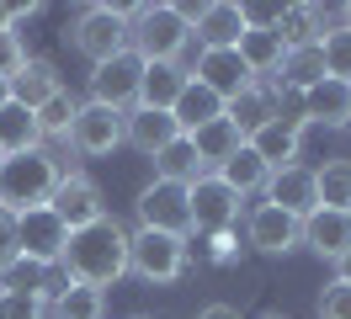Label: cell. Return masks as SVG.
Here are the masks:
<instances>
[{
    "mask_svg": "<svg viewBox=\"0 0 351 319\" xmlns=\"http://www.w3.org/2000/svg\"><path fill=\"white\" fill-rule=\"evenodd\" d=\"M186 255H192V245H186L181 234H160V229L128 234V272L138 276V282H149V287L176 282V276L186 272Z\"/></svg>",
    "mask_w": 351,
    "mask_h": 319,
    "instance_id": "277c9868",
    "label": "cell"
},
{
    "mask_svg": "<svg viewBox=\"0 0 351 319\" xmlns=\"http://www.w3.org/2000/svg\"><path fill=\"white\" fill-rule=\"evenodd\" d=\"M234 54H240L245 69L261 80V75H277V64H282L287 48H282V38L271 32V21H250V27H245V38L234 43Z\"/></svg>",
    "mask_w": 351,
    "mask_h": 319,
    "instance_id": "44dd1931",
    "label": "cell"
},
{
    "mask_svg": "<svg viewBox=\"0 0 351 319\" xmlns=\"http://www.w3.org/2000/svg\"><path fill=\"white\" fill-rule=\"evenodd\" d=\"M32 117H38V128H43V149H48V139L69 144V128H75V117H80V102H75L69 91H59V96H48Z\"/></svg>",
    "mask_w": 351,
    "mask_h": 319,
    "instance_id": "1f68e13d",
    "label": "cell"
},
{
    "mask_svg": "<svg viewBox=\"0 0 351 319\" xmlns=\"http://www.w3.org/2000/svg\"><path fill=\"white\" fill-rule=\"evenodd\" d=\"M304 112H277L271 123H261L245 144L261 154L271 170H282V165H298V149H304Z\"/></svg>",
    "mask_w": 351,
    "mask_h": 319,
    "instance_id": "7c38bea8",
    "label": "cell"
},
{
    "mask_svg": "<svg viewBox=\"0 0 351 319\" xmlns=\"http://www.w3.org/2000/svg\"><path fill=\"white\" fill-rule=\"evenodd\" d=\"M186 21H192V43L197 48H234L250 27V11L245 5H229V0H213V5H186Z\"/></svg>",
    "mask_w": 351,
    "mask_h": 319,
    "instance_id": "30bf717a",
    "label": "cell"
},
{
    "mask_svg": "<svg viewBox=\"0 0 351 319\" xmlns=\"http://www.w3.org/2000/svg\"><path fill=\"white\" fill-rule=\"evenodd\" d=\"M186 191H192V229L197 234H229L240 224V197L223 187L219 176H202Z\"/></svg>",
    "mask_w": 351,
    "mask_h": 319,
    "instance_id": "9c48e42d",
    "label": "cell"
},
{
    "mask_svg": "<svg viewBox=\"0 0 351 319\" xmlns=\"http://www.w3.org/2000/svg\"><path fill=\"white\" fill-rule=\"evenodd\" d=\"M133 319H144V314H133Z\"/></svg>",
    "mask_w": 351,
    "mask_h": 319,
    "instance_id": "ee69618b",
    "label": "cell"
},
{
    "mask_svg": "<svg viewBox=\"0 0 351 319\" xmlns=\"http://www.w3.org/2000/svg\"><path fill=\"white\" fill-rule=\"evenodd\" d=\"M128 48L144 64H181L186 69V54L197 48L186 5H133L128 11Z\"/></svg>",
    "mask_w": 351,
    "mask_h": 319,
    "instance_id": "7a4b0ae2",
    "label": "cell"
},
{
    "mask_svg": "<svg viewBox=\"0 0 351 319\" xmlns=\"http://www.w3.org/2000/svg\"><path fill=\"white\" fill-rule=\"evenodd\" d=\"M171 117H176V128H181V133H197V128H208V123H219V117H223V102L208 91V85L186 80V91H181V96H176V106H171Z\"/></svg>",
    "mask_w": 351,
    "mask_h": 319,
    "instance_id": "4316f807",
    "label": "cell"
},
{
    "mask_svg": "<svg viewBox=\"0 0 351 319\" xmlns=\"http://www.w3.org/2000/svg\"><path fill=\"white\" fill-rule=\"evenodd\" d=\"M319 54H325V75L330 80L351 85V27H335L319 38Z\"/></svg>",
    "mask_w": 351,
    "mask_h": 319,
    "instance_id": "836d02e7",
    "label": "cell"
},
{
    "mask_svg": "<svg viewBox=\"0 0 351 319\" xmlns=\"http://www.w3.org/2000/svg\"><path fill=\"white\" fill-rule=\"evenodd\" d=\"M346 133H351V112H346Z\"/></svg>",
    "mask_w": 351,
    "mask_h": 319,
    "instance_id": "b9f144b4",
    "label": "cell"
},
{
    "mask_svg": "<svg viewBox=\"0 0 351 319\" xmlns=\"http://www.w3.org/2000/svg\"><path fill=\"white\" fill-rule=\"evenodd\" d=\"M192 69L181 64H144V80H138V106H154V112H171L176 96L186 91Z\"/></svg>",
    "mask_w": 351,
    "mask_h": 319,
    "instance_id": "603a6c76",
    "label": "cell"
},
{
    "mask_svg": "<svg viewBox=\"0 0 351 319\" xmlns=\"http://www.w3.org/2000/svg\"><path fill=\"white\" fill-rule=\"evenodd\" d=\"M304 245L325 261H341L351 250V213H330V208H314L304 218Z\"/></svg>",
    "mask_w": 351,
    "mask_h": 319,
    "instance_id": "d6986e66",
    "label": "cell"
},
{
    "mask_svg": "<svg viewBox=\"0 0 351 319\" xmlns=\"http://www.w3.org/2000/svg\"><path fill=\"white\" fill-rule=\"evenodd\" d=\"M335 282H346V287H351V250L335 261Z\"/></svg>",
    "mask_w": 351,
    "mask_h": 319,
    "instance_id": "ab89813d",
    "label": "cell"
},
{
    "mask_svg": "<svg viewBox=\"0 0 351 319\" xmlns=\"http://www.w3.org/2000/svg\"><path fill=\"white\" fill-rule=\"evenodd\" d=\"M48 303H38V298L27 293H0V319H43Z\"/></svg>",
    "mask_w": 351,
    "mask_h": 319,
    "instance_id": "e575fe53",
    "label": "cell"
},
{
    "mask_svg": "<svg viewBox=\"0 0 351 319\" xmlns=\"http://www.w3.org/2000/svg\"><path fill=\"white\" fill-rule=\"evenodd\" d=\"M16 255H22V245H16V218L0 208V272H5V266H11Z\"/></svg>",
    "mask_w": 351,
    "mask_h": 319,
    "instance_id": "74e56055",
    "label": "cell"
},
{
    "mask_svg": "<svg viewBox=\"0 0 351 319\" xmlns=\"http://www.w3.org/2000/svg\"><path fill=\"white\" fill-rule=\"evenodd\" d=\"M245 234H250V245L261 255H287L293 245H304V218L261 202V208H250V218H245Z\"/></svg>",
    "mask_w": 351,
    "mask_h": 319,
    "instance_id": "5bb4252c",
    "label": "cell"
},
{
    "mask_svg": "<svg viewBox=\"0 0 351 319\" xmlns=\"http://www.w3.org/2000/svg\"><path fill=\"white\" fill-rule=\"evenodd\" d=\"M304 123H319V128H346V112H351V85L341 80H319L314 91H304Z\"/></svg>",
    "mask_w": 351,
    "mask_h": 319,
    "instance_id": "7402d4cb",
    "label": "cell"
},
{
    "mask_svg": "<svg viewBox=\"0 0 351 319\" xmlns=\"http://www.w3.org/2000/svg\"><path fill=\"white\" fill-rule=\"evenodd\" d=\"M271 32L282 38V48H304V43H319V11L314 5H282L277 16H271Z\"/></svg>",
    "mask_w": 351,
    "mask_h": 319,
    "instance_id": "4dcf8cb0",
    "label": "cell"
},
{
    "mask_svg": "<svg viewBox=\"0 0 351 319\" xmlns=\"http://www.w3.org/2000/svg\"><path fill=\"white\" fill-rule=\"evenodd\" d=\"M138 229H160V234H192V191L176 187V181H154V187L138 191Z\"/></svg>",
    "mask_w": 351,
    "mask_h": 319,
    "instance_id": "8992f818",
    "label": "cell"
},
{
    "mask_svg": "<svg viewBox=\"0 0 351 319\" xmlns=\"http://www.w3.org/2000/svg\"><path fill=\"white\" fill-rule=\"evenodd\" d=\"M197 319H245V314H240V309H229V303H208Z\"/></svg>",
    "mask_w": 351,
    "mask_h": 319,
    "instance_id": "f35d334b",
    "label": "cell"
},
{
    "mask_svg": "<svg viewBox=\"0 0 351 319\" xmlns=\"http://www.w3.org/2000/svg\"><path fill=\"white\" fill-rule=\"evenodd\" d=\"M181 139H192V149H197V160H202V170H208V165L219 170L223 160H234V154H240V144H245V133L229 123V117H219V123L197 128V133H181Z\"/></svg>",
    "mask_w": 351,
    "mask_h": 319,
    "instance_id": "484cf974",
    "label": "cell"
},
{
    "mask_svg": "<svg viewBox=\"0 0 351 319\" xmlns=\"http://www.w3.org/2000/svg\"><path fill=\"white\" fill-rule=\"evenodd\" d=\"M64 272L75 276V282L107 293L112 282L128 276V229H123L112 213L96 218V224H86V229H75L69 245H64Z\"/></svg>",
    "mask_w": 351,
    "mask_h": 319,
    "instance_id": "6da1fadb",
    "label": "cell"
},
{
    "mask_svg": "<svg viewBox=\"0 0 351 319\" xmlns=\"http://www.w3.org/2000/svg\"><path fill=\"white\" fill-rule=\"evenodd\" d=\"M117 144H123V112L86 102L80 117H75V128H69V149L86 154V160H101V154H112Z\"/></svg>",
    "mask_w": 351,
    "mask_h": 319,
    "instance_id": "4fadbf2b",
    "label": "cell"
},
{
    "mask_svg": "<svg viewBox=\"0 0 351 319\" xmlns=\"http://www.w3.org/2000/svg\"><path fill=\"white\" fill-rule=\"evenodd\" d=\"M48 208L59 213V224L75 234V229H86V224H96V218H107V197H101V187L90 181L86 170H64L53 197H48Z\"/></svg>",
    "mask_w": 351,
    "mask_h": 319,
    "instance_id": "ba28073f",
    "label": "cell"
},
{
    "mask_svg": "<svg viewBox=\"0 0 351 319\" xmlns=\"http://www.w3.org/2000/svg\"><path fill=\"white\" fill-rule=\"evenodd\" d=\"M59 154L53 149H32V154H11V160H0V208L11 213H27V208H48V197L59 187Z\"/></svg>",
    "mask_w": 351,
    "mask_h": 319,
    "instance_id": "3957f363",
    "label": "cell"
},
{
    "mask_svg": "<svg viewBox=\"0 0 351 319\" xmlns=\"http://www.w3.org/2000/svg\"><path fill=\"white\" fill-rule=\"evenodd\" d=\"M22 64H27L22 32H0V80H11V75H16Z\"/></svg>",
    "mask_w": 351,
    "mask_h": 319,
    "instance_id": "8d00e7d4",
    "label": "cell"
},
{
    "mask_svg": "<svg viewBox=\"0 0 351 319\" xmlns=\"http://www.w3.org/2000/svg\"><path fill=\"white\" fill-rule=\"evenodd\" d=\"M154 170H160V181H176V187H192V181H202L208 170H202L197 149H192V139H176V144H165L160 154H154Z\"/></svg>",
    "mask_w": 351,
    "mask_h": 319,
    "instance_id": "f1b7e54d",
    "label": "cell"
},
{
    "mask_svg": "<svg viewBox=\"0 0 351 319\" xmlns=\"http://www.w3.org/2000/svg\"><path fill=\"white\" fill-rule=\"evenodd\" d=\"M192 80L208 85L219 102H234L245 85H256V75L245 69V59L234 54V48H202V54H197V69H192Z\"/></svg>",
    "mask_w": 351,
    "mask_h": 319,
    "instance_id": "9a60e30c",
    "label": "cell"
},
{
    "mask_svg": "<svg viewBox=\"0 0 351 319\" xmlns=\"http://www.w3.org/2000/svg\"><path fill=\"white\" fill-rule=\"evenodd\" d=\"M319 319H351V287L346 282H330L319 293Z\"/></svg>",
    "mask_w": 351,
    "mask_h": 319,
    "instance_id": "d590c367",
    "label": "cell"
},
{
    "mask_svg": "<svg viewBox=\"0 0 351 319\" xmlns=\"http://www.w3.org/2000/svg\"><path fill=\"white\" fill-rule=\"evenodd\" d=\"M181 139V128H176L171 112H154V106H133V112H123V144H133L138 154H160L165 144H176Z\"/></svg>",
    "mask_w": 351,
    "mask_h": 319,
    "instance_id": "e0dca14e",
    "label": "cell"
},
{
    "mask_svg": "<svg viewBox=\"0 0 351 319\" xmlns=\"http://www.w3.org/2000/svg\"><path fill=\"white\" fill-rule=\"evenodd\" d=\"M277 80H282V91H293V96L314 91V85L325 80V54H319V43L287 48V54H282V64H277Z\"/></svg>",
    "mask_w": 351,
    "mask_h": 319,
    "instance_id": "d4e9b609",
    "label": "cell"
},
{
    "mask_svg": "<svg viewBox=\"0 0 351 319\" xmlns=\"http://www.w3.org/2000/svg\"><path fill=\"white\" fill-rule=\"evenodd\" d=\"M5 102H11V91H5V80H0V106H5Z\"/></svg>",
    "mask_w": 351,
    "mask_h": 319,
    "instance_id": "60d3db41",
    "label": "cell"
},
{
    "mask_svg": "<svg viewBox=\"0 0 351 319\" xmlns=\"http://www.w3.org/2000/svg\"><path fill=\"white\" fill-rule=\"evenodd\" d=\"M314 197L330 213H351V160H325L314 170Z\"/></svg>",
    "mask_w": 351,
    "mask_h": 319,
    "instance_id": "f546056e",
    "label": "cell"
},
{
    "mask_svg": "<svg viewBox=\"0 0 351 319\" xmlns=\"http://www.w3.org/2000/svg\"><path fill=\"white\" fill-rule=\"evenodd\" d=\"M69 43L90 64H107L112 54H128V11L123 5H80V16L69 27Z\"/></svg>",
    "mask_w": 351,
    "mask_h": 319,
    "instance_id": "5b68a950",
    "label": "cell"
},
{
    "mask_svg": "<svg viewBox=\"0 0 351 319\" xmlns=\"http://www.w3.org/2000/svg\"><path fill=\"white\" fill-rule=\"evenodd\" d=\"M277 112H282V102H277V91H271V85H261V80H256V85H245L234 102H223V117L240 128L245 139H250V133H256L261 123H271Z\"/></svg>",
    "mask_w": 351,
    "mask_h": 319,
    "instance_id": "ffe728a7",
    "label": "cell"
},
{
    "mask_svg": "<svg viewBox=\"0 0 351 319\" xmlns=\"http://www.w3.org/2000/svg\"><path fill=\"white\" fill-rule=\"evenodd\" d=\"M53 319H107V293L86 287V282H69L64 298L53 303Z\"/></svg>",
    "mask_w": 351,
    "mask_h": 319,
    "instance_id": "d6a6232c",
    "label": "cell"
},
{
    "mask_svg": "<svg viewBox=\"0 0 351 319\" xmlns=\"http://www.w3.org/2000/svg\"><path fill=\"white\" fill-rule=\"evenodd\" d=\"M32 149H43V128H38V117H32L27 106L5 102V106H0V160L32 154Z\"/></svg>",
    "mask_w": 351,
    "mask_h": 319,
    "instance_id": "cb8c5ba5",
    "label": "cell"
},
{
    "mask_svg": "<svg viewBox=\"0 0 351 319\" xmlns=\"http://www.w3.org/2000/svg\"><path fill=\"white\" fill-rule=\"evenodd\" d=\"M138 80H144V59L138 54H112L107 64H90V102L112 106V112H133L138 106Z\"/></svg>",
    "mask_w": 351,
    "mask_h": 319,
    "instance_id": "52a82bcc",
    "label": "cell"
},
{
    "mask_svg": "<svg viewBox=\"0 0 351 319\" xmlns=\"http://www.w3.org/2000/svg\"><path fill=\"white\" fill-rule=\"evenodd\" d=\"M16 245H22L27 261H64V245H69V229L59 224L53 208H27L16 213Z\"/></svg>",
    "mask_w": 351,
    "mask_h": 319,
    "instance_id": "8fae6325",
    "label": "cell"
},
{
    "mask_svg": "<svg viewBox=\"0 0 351 319\" xmlns=\"http://www.w3.org/2000/svg\"><path fill=\"white\" fill-rule=\"evenodd\" d=\"M266 319H287V314H266Z\"/></svg>",
    "mask_w": 351,
    "mask_h": 319,
    "instance_id": "7bdbcfd3",
    "label": "cell"
},
{
    "mask_svg": "<svg viewBox=\"0 0 351 319\" xmlns=\"http://www.w3.org/2000/svg\"><path fill=\"white\" fill-rule=\"evenodd\" d=\"M213 176H219L223 187H229V191H234V197L245 202L250 191H266V176H271V165H266V160H261V154H256L250 144H240V154H234V160H223Z\"/></svg>",
    "mask_w": 351,
    "mask_h": 319,
    "instance_id": "83f0119b",
    "label": "cell"
},
{
    "mask_svg": "<svg viewBox=\"0 0 351 319\" xmlns=\"http://www.w3.org/2000/svg\"><path fill=\"white\" fill-rule=\"evenodd\" d=\"M266 202L271 208L293 213V218H308V213L319 208V197H314V170L308 165H282L266 176Z\"/></svg>",
    "mask_w": 351,
    "mask_h": 319,
    "instance_id": "2e32d148",
    "label": "cell"
},
{
    "mask_svg": "<svg viewBox=\"0 0 351 319\" xmlns=\"http://www.w3.org/2000/svg\"><path fill=\"white\" fill-rule=\"evenodd\" d=\"M5 91H11V102L27 106V112H38V106L48 102V96H59L64 91V80H59V69H53V59H27L11 80H5Z\"/></svg>",
    "mask_w": 351,
    "mask_h": 319,
    "instance_id": "ac0fdd59",
    "label": "cell"
}]
</instances>
